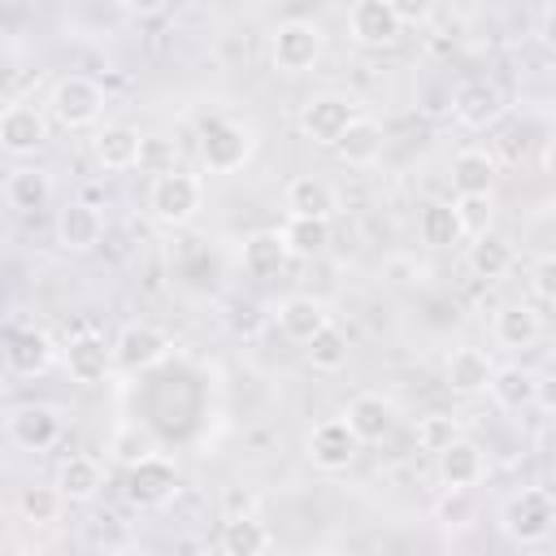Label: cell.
<instances>
[{
	"label": "cell",
	"mask_w": 556,
	"mask_h": 556,
	"mask_svg": "<svg viewBox=\"0 0 556 556\" xmlns=\"http://www.w3.org/2000/svg\"><path fill=\"white\" fill-rule=\"evenodd\" d=\"M404 22L395 17L391 0H356L348 9V35L361 43V48H391L400 39Z\"/></svg>",
	"instance_id": "18"
},
{
	"label": "cell",
	"mask_w": 556,
	"mask_h": 556,
	"mask_svg": "<svg viewBox=\"0 0 556 556\" xmlns=\"http://www.w3.org/2000/svg\"><path fill=\"white\" fill-rule=\"evenodd\" d=\"M513 261H517V248H513V239L500 235V230H482V235H473L469 248H465L469 274H473V278H486V282L504 278V274L513 269Z\"/></svg>",
	"instance_id": "24"
},
{
	"label": "cell",
	"mask_w": 556,
	"mask_h": 556,
	"mask_svg": "<svg viewBox=\"0 0 556 556\" xmlns=\"http://www.w3.org/2000/svg\"><path fill=\"white\" fill-rule=\"evenodd\" d=\"M456 217H460V230L473 239L482 230H491V217H495V191H473V195H456Z\"/></svg>",
	"instance_id": "36"
},
{
	"label": "cell",
	"mask_w": 556,
	"mask_h": 556,
	"mask_svg": "<svg viewBox=\"0 0 556 556\" xmlns=\"http://www.w3.org/2000/svg\"><path fill=\"white\" fill-rule=\"evenodd\" d=\"M282 239H287L295 261H313V256H321L330 248V222L326 217H295V213H287Z\"/></svg>",
	"instance_id": "33"
},
{
	"label": "cell",
	"mask_w": 556,
	"mask_h": 556,
	"mask_svg": "<svg viewBox=\"0 0 556 556\" xmlns=\"http://www.w3.org/2000/svg\"><path fill=\"white\" fill-rule=\"evenodd\" d=\"M491 339L500 348H508V352H526V348H534L543 339V317L521 300L500 304L495 317H491Z\"/></svg>",
	"instance_id": "21"
},
{
	"label": "cell",
	"mask_w": 556,
	"mask_h": 556,
	"mask_svg": "<svg viewBox=\"0 0 556 556\" xmlns=\"http://www.w3.org/2000/svg\"><path fill=\"white\" fill-rule=\"evenodd\" d=\"M222 508H226V517H239V513H256V495H252V491H243V486H230V491L222 495Z\"/></svg>",
	"instance_id": "43"
},
{
	"label": "cell",
	"mask_w": 556,
	"mask_h": 556,
	"mask_svg": "<svg viewBox=\"0 0 556 556\" xmlns=\"http://www.w3.org/2000/svg\"><path fill=\"white\" fill-rule=\"evenodd\" d=\"M417 235H421L426 248H439V252H443V248H456V243L465 239L460 217H456V204H447V200H430V204H421Z\"/></svg>",
	"instance_id": "32"
},
{
	"label": "cell",
	"mask_w": 556,
	"mask_h": 556,
	"mask_svg": "<svg viewBox=\"0 0 556 556\" xmlns=\"http://www.w3.org/2000/svg\"><path fill=\"white\" fill-rule=\"evenodd\" d=\"M391 9L404 26H426L439 13V0H391Z\"/></svg>",
	"instance_id": "41"
},
{
	"label": "cell",
	"mask_w": 556,
	"mask_h": 556,
	"mask_svg": "<svg viewBox=\"0 0 556 556\" xmlns=\"http://www.w3.org/2000/svg\"><path fill=\"white\" fill-rule=\"evenodd\" d=\"M504 91L491 83V78H465L456 83L452 91V117L465 126V130H491L500 117H504Z\"/></svg>",
	"instance_id": "13"
},
{
	"label": "cell",
	"mask_w": 556,
	"mask_h": 556,
	"mask_svg": "<svg viewBox=\"0 0 556 556\" xmlns=\"http://www.w3.org/2000/svg\"><path fill=\"white\" fill-rule=\"evenodd\" d=\"M495 178H500V165L491 152L482 148H460L452 156V191L456 195H473V191H495Z\"/></svg>",
	"instance_id": "30"
},
{
	"label": "cell",
	"mask_w": 556,
	"mask_h": 556,
	"mask_svg": "<svg viewBox=\"0 0 556 556\" xmlns=\"http://www.w3.org/2000/svg\"><path fill=\"white\" fill-rule=\"evenodd\" d=\"M126 504L139 513H156L178 495V465L165 460L161 452H148L143 460L126 465V486H122Z\"/></svg>",
	"instance_id": "6"
},
{
	"label": "cell",
	"mask_w": 556,
	"mask_h": 556,
	"mask_svg": "<svg viewBox=\"0 0 556 556\" xmlns=\"http://www.w3.org/2000/svg\"><path fill=\"white\" fill-rule=\"evenodd\" d=\"M200 204H204V182L195 174H187V169H161L148 182V213L161 226H187V222H195Z\"/></svg>",
	"instance_id": "4"
},
{
	"label": "cell",
	"mask_w": 556,
	"mask_h": 556,
	"mask_svg": "<svg viewBox=\"0 0 556 556\" xmlns=\"http://www.w3.org/2000/svg\"><path fill=\"white\" fill-rule=\"evenodd\" d=\"M304 356H308V365H313V369L334 374V369H343V365H348V334L330 321L321 334H313V339L304 343Z\"/></svg>",
	"instance_id": "35"
},
{
	"label": "cell",
	"mask_w": 556,
	"mask_h": 556,
	"mask_svg": "<svg viewBox=\"0 0 556 556\" xmlns=\"http://www.w3.org/2000/svg\"><path fill=\"white\" fill-rule=\"evenodd\" d=\"M130 17H156V13H165L169 9V0H117Z\"/></svg>",
	"instance_id": "44"
},
{
	"label": "cell",
	"mask_w": 556,
	"mask_h": 556,
	"mask_svg": "<svg viewBox=\"0 0 556 556\" xmlns=\"http://www.w3.org/2000/svg\"><path fill=\"white\" fill-rule=\"evenodd\" d=\"M534 408H543L547 417H556V369L552 374H539V382H534Z\"/></svg>",
	"instance_id": "42"
},
{
	"label": "cell",
	"mask_w": 556,
	"mask_h": 556,
	"mask_svg": "<svg viewBox=\"0 0 556 556\" xmlns=\"http://www.w3.org/2000/svg\"><path fill=\"white\" fill-rule=\"evenodd\" d=\"M543 174H547V178H556V139L543 148Z\"/></svg>",
	"instance_id": "46"
},
{
	"label": "cell",
	"mask_w": 556,
	"mask_h": 556,
	"mask_svg": "<svg viewBox=\"0 0 556 556\" xmlns=\"http://www.w3.org/2000/svg\"><path fill=\"white\" fill-rule=\"evenodd\" d=\"M434 473L443 482V491H473L486 478V456L473 439H452L439 456H434Z\"/></svg>",
	"instance_id": "17"
},
{
	"label": "cell",
	"mask_w": 556,
	"mask_h": 556,
	"mask_svg": "<svg viewBox=\"0 0 556 556\" xmlns=\"http://www.w3.org/2000/svg\"><path fill=\"white\" fill-rule=\"evenodd\" d=\"M291 261V248L282 239V230H256L243 239V269L252 278H278Z\"/></svg>",
	"instance_id": "29"
},
{
	"label": "cell",
	"mask_w": 556,
	"mask_h": 556,
	"mask_svg": "<svg viewBox=\"0 0 556 556\" xmlns=\"http://www.w3.org/2000/svg\"><path fill=\"white\" fill-rule=\"evenodd\" d=\"M52 235H56V248H61V252L87 256V252H96L100 239H104V213H100L91 200H65V204L56 208Z\"/></svg>",
	"instance_id": "10"
},
{
	"label": "cell",
	"mask_w": 556,
	"mask_h": 556,
	"mask_svg": "<svg viewBox=\"0 0 556 556\" xmlns=\"http://www.w3.org/2000/svg\"><path fill=\"white\" fill-rule=\"evenodd\" d=\"M48 126H52L48 109H35L26 100H13L0 113V148L9 156H35L48 143Z\"/></svg>",
	"instance_id": "11"
},
{
	"label": "cell",
	"mask_w": 556,
	"mask_h": 556,
	"mask_svg": "<svg viewBox=\"0 0 556 556\" xmlns=\"http://www.w3.org/2000/svg\"><path fill=\"white\" fill-rule=\"evenodd\" d=\"M539 39H543V43H547V48L556 52V9H547V13H543V26H539Z\"/></svg>",
	"instance_id": "45"
},
{
	"label": "cell",
	"mask_w": 556,
	"mask_h": 556,
	"mask_svg": "<svg viewBox=\"0 0 556 556\" xmlns=\"http://www.w3.org/2000/svg\"><path fill=\"white\" fill-rule=\"evenodd\" d=\"M104 87L96 83V78H87V74H65V78H56L52 83V91H48V117H52V126H61V130H87V126H96L100 117H104Z\"/></svg>",
	"instance_id": "3"
},
{
	"label": "cell",
	"mask_w": 556,
	"mask_h": 556,
	"mask_svg": "<svg viewBox=\"0 0 556 556\" xmlns=\"http://www.w3.org/2000/svg\"><path fill=\"white\" fill-rule=\"evenodd\" d=\"M274 321L278 330L291 339V343H308L313 334H321L330 326V308L317 300V295H287L278 308H274Z\"/></svg>",
	"instance_id": "23"
},
{
	"label": "cell",
	"mask_w": 556,
	"mask_h": 556,
	"mask_svg": "<svg viewBox=\"0 0 556 556\" xmlns=\"http://www.w3.org/2000/svg\"><path fill=\"white\" fill-rule=\"evenodd\" d=\"M530 291L543 300V304H556V252L539 256L530 265Z\"/></svg>",
	"instance_id": "40"
},
{
	"label": "cell",
	"mask_w": 556,
	"mask_h": 556,
	"mask_svg": "<svg viewBox=\"0 0 556 556\" xmlns=\"http://www.w3.org/2000/svg\"><path fill=\"white\" fill-rule=\"evenodd\" d=\"M343 165H352V169H365V165H374L378 156H382V126L374 122V117H352L348 122V130L334 139V148H330Z\"/></svg>",
	"instance_id": "27"
},
{
	"label": "cell",
	"mask_w": 556,
	"mask_h": 556,
	"mask_svg": "<svg viewBox=\"0 0 556 556\" xmlns=\"http://www.w3.org/2000/svg\"><path fill=\"white\" fill-rule=\"evenodd\" d=\"M217 547H222L226 556H261V552L274 547V530H269L256 513H239V517H226V521H222Z\"/></svg>",
	"instance_id": "28"
},
{
	"label": "cell",
	"mask_w": 556,
	"mask_h": 556,
	"mask_svg": "<svg viewBox=\"0 0 556 556\" xmlns=\"http://www.w3.org/2000/svg\"><path fill=\"white\" fill-rule=\"evenodd\" d=\"M56 361V343L35 326H13L4 339V369L13 378H39Z\"/></svg>",
	"instance_id": "15"
},
{
	"label": "cell",
	"mask_w": 556,
	"mask_h": 556,
	"mask_svg": "<svg viewBox=\"0 0 556 556\" xmlns=\"http://www.w3.org/2000/svg\"><path fill=\"white\" fill-rule=\"evenodd\" d=\"M491 374H495V361L482 348H452L443 365V378L456 395H482L491 387Z\"/></svg>",
	"instance_id": "25"
},
{
	"label": "cell",
	"mask_w": 556,
	"mask_h": 556,
	"mask_svg": "<svg viewBox=\"0 0 556 556\" xmlns=\"http://www.w3.org/2000/svg\"><path fill=\"white\" fill-rule=\"evenodd\" d=\"M439 526H469L473 521V491H443L434 504Z\"/></svg>",
	"instance_id": "38"
},
{
	"label": "cell",
	"mask_w": 556,
	"mask_h": 556,
	"mask_svg": "<svg viewBox=\"0 0 556 556\" xmlns=\"http://www.w3.org/2000/svg\"><path fill=\"white\" fill-rule=\"evenodd\" d=\"M352 117H356V104H352L348 96H339V91H317V96H308V100L300 104L295 126H300V135H304L308 143L334 148V139L348 130Z\"/></svg>",
	"instance_id": "7"
},
{
	"label": "cell",
	"mask_w": 556,
	"mask_h": 556,
	"mask_svg": "<svg viewBox=\"0 0 556 556\" xmlns=\"http://www.w3.org/2000/svg\"><path fill=\"white\" fill-rule=\"evenodd\" d=\"M52 482L61 486V495H65L70 504H91V500L100 495V486H104V469H100L96 456L74 452V456H61Z\"/></svg>",
	"instance_id": "26"
},
{
	"label": "cell",
	"mask_w": 556,
	"mask_h": 556,
	"mask_svg": "<svg viewBox=\"0 0 556 556\" xmlns=\"http://www.w3.org/2000/svg\"><path fill=\"white\" fill-rule=\"evenodd\" d=\"M452 439H460V421L452 413H426V417H417V447L421 452L439 456Z\"/></svg>",
	"instance_id": "37"
},
{
	"label": "cell",
	"mask_w": 556,
	"mask_h": 556,
	"mask_svg": "<svg viewBox=\"0 0 556 556\" xmlns=\"http://www.w3.org/2000/svg\"><path fill=\"white\" fill-rule=\"evenodd\" d=\"M552 547H556V530H552Z\"/></svg>",
	"instance_id": "47"
},
{
	"label": "cell",
	"mask_w": 556,
	"mask_h": 556,
	"mask_svg": "<svg viewBox=\"0 0 556 556\" xmlns=\"http://www.w3.org/2000/svg\"><path fill=\"white\" fill-rule=\"evenodd\" d=\"M534 382H539V374L526 369V365H495L486 391H491V400H495L504 413H521V408L534 404Z\"/></svg>",
	"instance_id": "31"
},
{
	"label": "cell",
	"mask_w": 556,
	"mask_h": 556,
	"mask_svg": "<svg viewBox=\"0 0 556 556\" xmlns=\"http://www.w3.org/2000/svg\"><path fill=\"white\" fill-rule=\"evenodd\" d=\"M65 430V413L56 404H17L4 417V434L22 452H48Z\"/></svg>",
	"instance_id": "9"
},
{
	"label": "cell",
	"mask_w": 556,
	"mask_h": 556,
	"mask_svg": "<svg viewBox=\"0 0 556 556\" xmlns=\"http://www.w3.org/2000/svg\"><path fill=\"white\" fill-rule=\"evenodd\" d=\"M65 504H70V500L61 495L56 482H30V486L17 491V517L30 521V526H52V521H61Z\"/></svg>",
	"instance_id": "34"
},
{
	"label": "cell",
	"mask_w": 556,
	"mask_h": 556,
	"mask_svg": "<svg viewBox=\"0 0 556 556\" xmlns=\"http://www.w3.org/2000/svg\"><path fill=\"white\" fill-rule=\"evenodd\" d=\"M356 452H361V439L352 434V426H348L343 417H326V421H317L313 434H308V460H313L317 469H326V473L348 469V465L356 460Z\"/></svg>",
	"instance_id": "16"
},
{
	"label": "cell",
	"mask_w": 556,
	"mask_h": 556,
	"mask_svg": "<svg viewBox=\"0 0 556 556\" xmlns=\"http://www.w3.org/2000/svg\"><path fill=\"white\" fill-rule=\"evenodd\" d=\"M343 421L352 426V434H356L361 443H382V439H391V430H395V404H391L387 395H378V391H361V395L348 400Z\"/></svg>",
	"instance_id": "19"
},
{
	"label": "cell",
	"mask_w": 556,
	"mask_h": 556,
	"mask_svg": "<svg viewBox=\"0 0 556 556\" xmlns=\"http://www.w3.org/2000/svg\"><path fill=\"white\" fill-rule=\"evenodd\" d=\"M61 365H65V374L74 378V382H83V387H96V382H104L109 374H113V343H104V334H96V330H78V334H70L65 339V348H61Z\"/></svg>",
	"instance_id": "12"
},
{
	"label": "cell",
	"mask_w": 556,
	"mask_h": 556,
	"mask_svg": "<svg viewBox=\"0 0 556 556\" xmlns=\"http://www.w3.org/2000/svg\"><path fill=\"white\" fill-rule=\"evenodd\" d=\"M48 200H52V174L48 169H39V165H13L4 174V204L13 213L30 217V213L48 208Z\"/></svg>",
	"instance_id": "22"
},
{
	"label": "cell",
	"mask_w": 556,
	"mask_h": 556,
	"mask_svg": "<svg viewBox=\"0 0 556 556\" xmlns=\"http://www.w3.org/2000/svg\"><path fill=\"white\" fill-rule=\"evenodd\" d=\"M256 130L239 117H208L200 122V165L208 174H235L252 161Z\"/></svg>",
	"instance_id": "2"
},
{
	"label": "cell",
	"mask_w": 556,
	"mask_h": 556,
	"mask_svg": "<svg viewBox=\"0 0 556 556\" xmlns=\"http://www.w3.org/2000/svg\"><path fill=\"white\" fill-rule=\"evenodd\" d=\"M500 530L517 547L547 543L552 530H556V495L547 486H521V491H513L504 500V508H500Z\"/></svg>",
	"instance_id": "1"
},
{
	"label": "cell",
	"mask_w": 556,
	"mask_h": 556,
	"mask_svg": "<svg viewBox=\"0 0 556 556\" xmlns=\"http://www.w3.org/2000/svg\"><path fill=\"white\" fill-rule=\"evenodd\" d=\"M326 52V35L317 22L308 17H287L274 26V39H269V61L274 70L282 74H308Z\"/></svg>",
	"instance_id": "5"
},
{
	"label": "cell",
	"mask_w": 556,
	"mask_h": 556,
	"mask_svg": "<svg viewBox=\"0 0 556 556\" xmlns=\"http://www.w3.org/2000/svg\"><path fill=\"white\" fill-rule=\"evenodd\" d=\"M148 452H156V443H152V434H148V430L126 426V430H117V434H113V456H117V460L135 465V460H143Z\"/></svg>",
	"instance_id": "39"
},
{
	"label": "cell",
	"mask_w": 556,
	"mask_h": 556,
	"mask_svg": "<svg viewBox=\"0 0 556 556\" xmlns=\"http://www.w3.org/2000/svg\"><path fill=\"white\" fill-rule=\"evenodd\" d=\"M282 204H287V213H295V217H326V222H334V213H339V191H334V182H326V178H317V174H295V178L282 187Z\"/></svg>",
	"instance_id": "20"
},
{
	"label": "cell",
	"mask_w": 556,
	"mask_h": 556,
	"mask_svg": "<svg viewBox=\"0 0 556 556\" xmlns=\"http://www.w3.org/2000/svg\"><path fill=\"white\" fill-rule=\"evenodd\" d=\"M169 348H174V339L161 326H152V321H126L117 330V339H113V361L126 374H148V369H156L169 356Z\"/></svg>",
	"instance_id": "8"
},
{
	"label": "cell",
	"mask_w": 556,
	"mask_h": 556,
	"mask_svg": "<svg viewBox=\"0 0 556 556\" xmlns=\"http://www.w3.org/2000/svg\"><path fill=\"white\" fill-rule=\"evenodd\" d=\"M91 156H96L100 169H109V174H126V169L143 165V156H148V139H143L135 126L113 122V126H100V130H96V139H91Z\"/></svg>",
	"instance_id": "14"
}]
</instances>
